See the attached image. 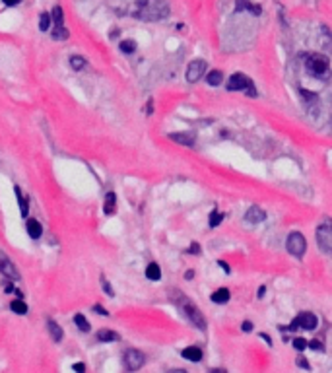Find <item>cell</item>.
<instances>
[{
    "mask_svg": "<svg viewBox=\"0 0 332 373\" xmlns=\"http://www.w3.org/2000/svg\"><path fill=\"white\" fill-rule=\"evenodd\" d=\"M169 294L173 295L171 299H173V301H175V304L181 307V311L186 315V319L195 324L196 329L204 331V329H206V321H204V315H202V311H200V309H198V307H196V305L193 304V301H191V299H188V297H186L183 292H179V290H171Z\"/></svg>",
    "mask_w": 332,
    "mask_h": 373,
    "instance_id": "1",
    "label": "cell"
},
{
    "mask_svg": "<svg viewBox=\"0 0 332 373\" xmlns=\"http://www.w3.org/2000/svg\"><path fill=\"white\" fill-rule=\"evenodd\" d=\"M169 14L163 0H138L136 16L140 20H161Z\"/></svg>",
    "mask_w": 332,
    "mask_h": 373,
    "instance_id": "2",
    "label": "cell"
},
{
    "mask_svg": "<svg viewBox=\"0 0 332 373\" xmlns=\"http://www.w3.org/2000/svg\"><path fill=\"white\" fill-rule=\"evenodd\" d=\"M328 59L324 55H319V53H313V55H307L305 57V70L315 76V78H326L328 76Z\"/></svg>",
    "mask_w": 332,
    "mask_h": 373,
    "instance_id": "3",
    "label": "cell"
},
{
    "mask_svg": "<svg viewBox=\"0 0 332 373\" xmlns=\"http://www.w3.org/2000/svg\"><path fill=\"white\" fill-rule=\"evenodd\" d=\"M225 88H227V91H245L249 98H256V88H254L253 80L241 72H237L227 80Z\"/></svg>",
    "mask_w": 332,
    "mask_h": 373,
    "instance_id": "4",
    "label": "cell"
},
{
    "mask_svg": "<svg viewBox=\"0 0 332 373\" xmlns=\"http://www.w3.org/2000/svg\"><path fill=\"white\" fill-rule=\"evenodd\" d=\"M317 324H319V321H317V317L313 313H299L295 319H293L292 323L288 324V327H280V331H297V329H303V331H313V329H317Z\"/></svg>",
    "mask_w": 332,
    "mask_h": 373,
    "instance_id": "5",
    "label": "cell"
},
{
    "mask_svg": "<svg viewBox=\"0 0 332 373\" xmlns=\"http://www.w3.org/2000/svg\"><path fill=\"white\" fill-rule=\"evenodd\" d=\"M317 243L324 253H332V222L324 220L321 226L317 227Z\"/></svg>",
    "mask_w": 332,
    "mask_h": 373,
    "instance_id": "6",
    "label": "cell"
},
{
    "mask_svg": "<svg viewBox=\"0 0 332 373\" xmlns=\"http://www.w3.org/2000/svg\"><path fill=\"white\" fill-rule=\"evenodd\" d=\"M123 362H125V367L128 371H138L144 365V362H146V356L140 350H136V348H128L125 356H123Z\"/></svg>",
    "mask_w": 332,
    "mask_h": 373,
    "instance_id": "7",
    "label": "cell"
},
{
    "mask_svg": "<svg viewBox=\"0 0 332 373\" xmlns=\"http://www.w3.org/2000/svg\"><path fill=\"white\" fill-rule=\"evenodd\" d=\"M286 247H288V251H290L293 257H299V259H301V257L305 255V251H307V241H305V237H303L299 231H293V234H290V237H288Z\"/></svg>",
    "mask_w": 332,
    "mask_h": 373,
    "instance_id": "8",
    "label": "cell"
},
{
    "mask_svg": "<svg viewBox=\"0 0 332 373\" xmlns=\"http://www.w3.org/2000/svg\"><path fill=\"white\" fill-rule=\"evenodd\" d=\"M206 72V60L202 59H196V60H191L188 62V66H186V80L193 84V82H198V80L204 76Z\"/></svg>",
    "mask_w": 332,
    "mask_h": 373,
    "instance_id": "9",
    "label": "cell"
},
{
    "mask_svg": "<svg viewBox=\"0 0 332 373\" xmlns=\"http://www.w3.org/2000/svg\"><path fill=\"white\" fill-rule=\"evenodd\" d=\"M0 272L6 276V278H10V280H20V272H18V268L14 266V263H12L8 257L4 255V251L0 249Z\"/></svg>",
    "mask_w": 332,
    "mask_h": 373,
    "instance_id": "10",
    "label": "cell"
},
{
    "mask_svg": "<svg viewBox=\"0 0 332 373\" xmlns=\"http://www.w3.org/2000/svg\"><path fill=\"white\" fill-rule=\"evenodd\" d=\"M243 10H249L254 16H260L263 14V8L258 4H253L251 0H237L235 2V12H243Z\"/></svg>",
    "mask_w": 332,
    "mask_h": 373,
    "instance_id": "11",
    "label": "cell"
},
{
    "mask_svg": "<svg viewBox=\"0 0 332 373\" xmlns=\"http://www.w3.org/2000/svg\"><path fill=\"white\" fill-rule=\"evenodd\" d=\"M245 220H247L249 224H260V222L266 220V214H264L263 208L251 206L249 210H247V214H245Z\"/></svg>",
    "mask_w": 332,
    "mask_h": 373,
    "instance_id": "12",
    "label": "cell"
},
{
    "mask_svg": "<svg viewBox=\"0 0 332 373\" xmlns=\"http://www.w3.org/2000/svg\"><path fill=\"white\" fill-rule=\"evenodd\" d=\"M169 138L177 144H183V146H195V134L193 132H171Z\"/></svg>",
    "mask_w": 332,
    "mask_h": 373,
    "instance_id": "13",
    "label": "cell"
},
{
    "mask_svg": "<svg viewBox=\"0 0 332 373\" xmlns=\"http://www.w3.org/2000/svg\"><path fill=\"white\" fill-rule=\"evenodd\" d=\"M181 356L185 358V360H188V362H202V350L198 348V346H188V348H185L183 352H181Z\"/></svg>",
    "mask_w": 332,
    "mask_h": 373,
    "instance_id": "14",
    "label": "cell"
},
{
    "mask_svg": "<svg viewBox=\"0 0 332 373\" xmlns=\"http://www.w3.org/2000/svg\"><path fill=\"white\" fill-rule=\"evenodd\" d=\"M47 329H49V334H51V338L55 340V342H60L62 338H64V333H62V329H60L59 324L55 323L53 319H49L47 321Z\"/></svg>",
    "mask_w": 332,
    "mask_h": 373,
    "instance_id": "15",
    "label": "cell"
},
{
    "mask_svg": "<svg viewBox=\"0 0 332 373\" xmlns=\"http://www.w3.org/2000/svg\"><path fill=\"white\" fill-rule=\"evenodd\" d=\"M28 234H30L31 239H39L43 236V226H41L37 220H28Z\"/></svg>",
    "mask_w": 332,
    "mask_h": 373,
    "instance_id": "16",
    "label": "cell"
},
{
    "mask_svg": "<svg viewBox=\"0 0 332 373\" xmlns=\"http://www.w3.org/2000/svg\"><path fill=\"white\" fill-rule=\"evenodd\" d=\"M98 340H99V342H115V340H121V336H118L115 331L101 329V331L98 333Z\"/></svg>",
    "mask_w": 332,
    "mask_h": 373,
    "instance_id": "17",
    "label": "cell"
},
{
    "mask_svg": "<svg viewBox=\"0 0 332 373\" xmlns=\"http://www.w3.org/2000/svg\"><path fill=\"white\" fill-rule=\"evenodd\" d=\"M115 210H117V197H115V193H107L103 212H105L107 216H111V214H115Z\"/></svg>",
    "mask_w": 332,
    "mask_h": 373,
    "instance_id": "18",
    "label": "cell"
},
{
    "mask_svg": "<svg viewBox=\"0 0 332 373\" xmlns=\"http://www.w3.org/2000/svg\"><path fill=\"white\" fill-rule=\"evenodd\" d=\"M229 297H231L229 290H227V288H220V290H216L214 294H212V301H214V304H227Z\"/></svg>",
    "mask_w": 332,
    "mask_h": 373,
    "instance_id": "19",
    "label": "cell"
},
{
    "mask_svg": "<svg viewBox=\"0 0 332 373\" xmlns=\"http://www.w3.org/2000/svg\"><path fill=\"white\" fill-rule=\"evenodd\" d=\"M146 278L148 280H152V282H157L159 278H161V268L156 265V263H150L146 266Z\"/></svg>",
    "mask_w": 332,
    "mask_h": 373,
    "instance_id": "20",
    "label": "cell"
},
{
    "mask_svg": "<svg viewBox=\"0 0 332 373\" xmlns=\"http://www.w3.org/2000/svg\"><path fill=\"white\" fill-rule=\"evenodd\" d=\"M222 80H224V72H222V70H212V72H208V76H206V82H208L210 86H220Z\"/></svg>",
    "mask_w": 332,
    "mask_h": 373,
    "instance_id": "21",
    "label": "cell"
},
{
    "mask_svg": "<svg viewBox=\"0 0 332 373\" xmlns=\"http://www.w3.org/2000/svg\"><path fill=\"white\" fill-rule=\"evenodd\" d=\"M14 193H16V198H18V204H20V212L23 218H28V200L21 197L20 186H14Z\"/></svg>",
    "mask_w": 332,
    "mask_h": 373,
    "instance_id": "22",
    "label": "cell"
},
{
    "mask_svg": "<svg viewBox=\"0 0 332 373\" xmlns=\"http://www.w3.org/2000/svg\"><path fill=\"white\" fill-rule=\"evenodd\" d=\"M10 309L18 315H26L28 313V304H26L23 299H14L10 304Z\"/></svg>",
    "mask_w": 332,
    "mask_h": 373,
    "instance_id": "23",
    "label": "cell"
},
{
    "mask_svg": "<svg viewBox=\"0 0 332 373\" xmlns=\"http://www.w3.org/2000/svg\"><path fill=\"white\" fill-rule=\"evenodd\" d=\"M68 37H70V31L64 26H57L55 31H53V39L55 41H66Z\"/></svg>",
    "mask_w": 332,
    "mask_h": 373,
    "instance_id": "24",
    "label": "cell"
},
{
    "mask_svg": "<svg viewBox=\"0 0 332 373\" xmlns=\"http://www.w3.org/2000/svg\"><path fill=\"white\" fill-rule=\"evenodd\" d=\"M74 323H76V327H78L82 333H88L89 329H91V327H89V323H88V319H86V317H84L82 313L74 315Z\"/></svg>",
    "mask_w": 332,
    "mask_h": 373,
    "instance_id": "25",
    "label": "cell"
},
{
    "mask_svg": "<svg viewBox=\"0 0 332 373\" xmlns=\"http://www.w3.org/2000/svg\"><path fill=\"white\" fill-rule=\"evenodd\" d=\"M51 18H53V21H55L57 26H64V12H62L60 6H55V8H53Z\"/></svg>",
    "mask_w": 332,
    "mask_h": 373,
    "instance_id": "26",
    "label": "cell"
},
{
    "mask_svg": "<svg viewBox=\"0 0 332 373\" xmlns=\"http://www.w3.org/2000/svg\"><path fill=\"white\" fill-rule=\"evenodd\" d=\"M118 47H121V51H123L125 55H132V53L136 51V43H134L132 39H125V41H121V45H118Z\"/></svg>",
    "mask_w": 332,
    "mask_h": 373,
    "instance_id": "27",
    "label": "cell"
},
{
    "mask_svg": "<svg viewBox=\"0 0 332 373\" xmlns=\"http://www.w3.org/2000/svg\"><path fill=\"white\" fill-rule=\"evenodd\" d=\"M70 66H72L74 70L86 68V59H84V57H80V55H72V57H70Z\"/></svg>",
    "mask_w": 332,
    "mask_h": 373,
    "instance_id": "28",
    "label": "cell"
},
{
    "mask_svg": "<svg viewBox=\"0 0 332 373\" xmlns=\"http://www.w3.org/2000/svg\"><path fill=\"white\" fill-rule=\"evenodd\" d=\"M51 21H53V18H51V14H47V12H43L39 16V30L41 31H47L51 28Z\"/></svg>",
    "mask_w": 332,
    "mask_h": 373,
    "instance_id": "29",
    "label": "cell"
},
{
    "mask_svg": "<svg viewBox=\"0 0 332 373\" xmlns=\"http://www.w3.org/2000/svg\"><path fill=\"white\" fill-rule=\"evenodd\" d=\"M222 220H224V214H220L218 210H212V214H210V227H216L222 224Z\"/></svg>",
    "mask_w": 332,
    "mask_h": 373,
    "instance_id": "30",
    "label": "cell"
},
{
    "mask_svg": "<svg viewBox=\"0 0 332 373\" xmlns=\"http://www.w3.org/2000/svg\"><path fill=\"white\" fill-rule=\"evenodd\" d=\"M293 348L301 352V350L307 348V340H303V338H295V340H293Z\"/></svg>",
    "mask_w": 332,
    "mask_h": 373,
    "instance_id": "31",
    "label": "cell"
},
{
    "mask_svg": "<svg viewBox=\"0 0 332 373\" xmlns=\"http://www.w3.org/2000/svg\"><path fill=\"white\" fill-rule=\"evenodd\" d=\"M101 286H103V292H105V294H107V295H111V297L115 295V292H113V288H111V284H109V282H107V280H105V278H101Z\"/></svg>",
    "mask_w": 332,
    "mask_h": 373,
    "instance_id": "32",
    "label": "cell"
},
{
    "mask_svg": "<svg viewBox=\"0 0 332 373\" xmlns=\"http://www.w3.org/2000/svg\"><path fill=\"white\" fill-rule=\"evenodd\" d=\"M307 346H309L311 350H319V352H322V350H324V346H322V344L319 342L317 338H315V340H311V342H307Z\"/></svg>",
    "mask_w": 332,
    "mask_h": 373,
    "instance_id": "33",
    "label": "cell"
},
{
    "mask_svg": "<svg viewBox=\"0 0 332 373\" xmlns=\"http://www.w3.org/2000/svg\"><path fill=\"white\" fill-rule=\"evenodd\" d=\"M188 253H191V255H200V245H198V243H193V245L188 247Z\"/></svg>",
    "mask_w": 332,
    "mask_h": 373,
    "instance_id": "34",
    "label": "cell"
},
{
    "mask_svg": "<svg viewBox=\"0 0 332 373\" xmlns=\"http://www.w3.org/2000/svg\"><path fill=\"white\" fill-rule=\"evenodd\" d=\"M297 365H299V367H303V369H311V365L305 362V358H303V356H299V358H297Z\"/></svg>",
    "mask_w": 332,
    "mask_h": 373,
    "instance_id": "35",
    "label": "cell"
},
{
    "mask_svg": "<svg viewBox=\"0 0 332 373\" xmlns=\"http://www.w3.org/2000/svg\"><path fill=\"white\" fill-rule=\"evenodd\" d=\"M241 329H243V333H251V331H253V323H251V321H245V323L241 324Z\"/></svg>",
    "mask_w": 332,
    "mask_h": 373,
    "instance_id": "36",
    "label": "cell"
},
{
    "mask_svg": "<svg viewBox=\"0 0 332 373\" xmlns=\"http://www.w3.org/2000/svg\"><path fill=\"white\" fill-rule=\"evenodd\" d=\"M93 311H98V313H99V315H103V317H105V315H109L107 309H103L101 305H93Z\"/></svg>",
    "mask_w": 332,
    "mask_h": 373,
    "instance_id": "37",
    "label": "cell"
},
{
    "mask_svg": "<svg viewBox=\"0 0 332 373\" xmlns=\"http://www.w3.org/2000/svg\"><path fill=\"white\" fill-rule=\"evenodd\" d=\"M72 369H74V371H86V365H84V363H74Z\"/></svg>",
    "mask_w": 332,
    "mask_h": 373,
    "instance_id": "38",
    "label": "cell"
},
{
    "mask_svg": "<svg viewBox=\"0 0 332 373\" xmlns=\"http://www.w3.org/2000/svg\"><path fill=\"white\" fill-rule=\"evenodd\" d=\"M6 6H18V4H21V0H2Z\"/></svg>",
    "mask_w": 332,
    "mask_h": 373,
    "instance_id": "39",
    "label": "cell"
},
{
    "mask_svg": "<svg viewBox=\"0 0 332 373\" xmlns=\"http://www.w3.org/2000/svg\"><path fill=\"white\" fill-rule=\"evenodd\" d=\"M264 294H266V286H260V288H258V294H256L258 295V299H263Z\"/></svg>",
    "mask_w": 332,
    "mask_h": 373,
    "instance_id": "40",
    "label": "cell"
},
{
    "mask_svg": "<svg viewBox=\"0 0 332 373\" xmlns=\"http://www.w3.org/2000/svg\"><path fill=\"white\" fill-rule=\"evenodd\" d=\"M218 265L222 266V268H224L225 272H229V266H227V263H224V261H220V263H218Z\"/></svg>",
    "mask_w": 332,
    "mask_h": 373,
    "instance_id": "41",
    "label": "cell"
},
{
    "mask_svg": "<svg viewBox=\"0 0 332 373\" xmlns=\"http://www.w3.org/2000/svg\"><path fill=\"white\" fill-rule=\"evenodd\" d=\"M185 278H186V280H191V278H195V272H193V270H186V272H185Z\"/></svg>",
    "mask_w": 332,
    "mask_h": 373,
    "instance_id": "42",
    "label": "cell"
},
{
    "mask_svg": "<svg viewBox=\"0 0 332 373\" xmlns=\"http://www.w3.org/2000/svg\"><path fill=\"white\" fill-rule=\"evenodd\" d=\"M260 336H263V338H264V340H266V342H268V344H272V338H270V336H268V334H260Z\"/></svg>",
    "mask_w": 332,
    "mask_h": 373,
    "instance_id": "43",
    "label": "cell"
}]
</instances>
